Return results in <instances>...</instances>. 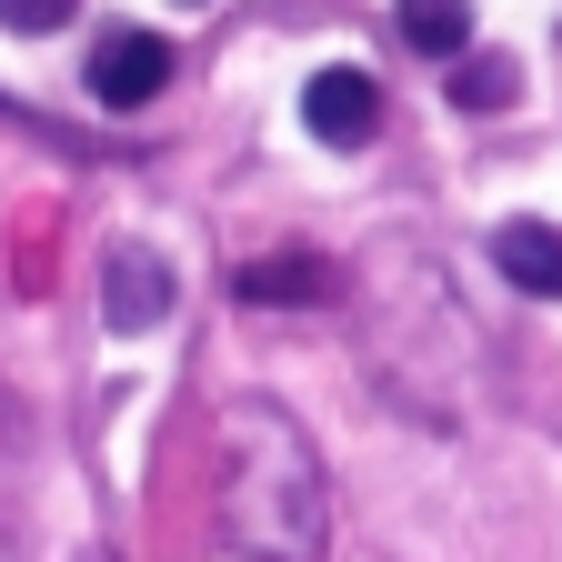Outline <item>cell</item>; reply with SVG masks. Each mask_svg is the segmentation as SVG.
I'll return each mask as SVG.
<instances>
[{
  "label": "cell",
  "instance_id": "1",
  "mask_svg": "<svg viewBox=\"0 0 562 562\" xmlns=\"http://www.w3.org/2000/svg\"><path fill=\"white\" fill-rule=\"evenodd\" d=\"M222 532L261 562L322 552V462L281 402H241L222 422Z\"/></svg>",
  "mask_w": 562,
  "mask_h": 562
},
{
  "label": "cell",
  "instance_id": "2",
  "mask_svg": "<svg viewBox=\"0 0 562 562\" xmlns=\"http://www.w3.org/2000/svg\"><path fill=\"white\" fill-rule=\"evenodd\" d=\"M171 41L161 31H101V50H91V101L101 111H151L161 91H171Z\"/></svg>",
  "mask_w": 562,
  "mask_h": 562
},
{
  "label": "cell",
  "instance_id": "3",
  "mask_svg": "<svg viewBox=\"0 0 562 562\" xmlns=\"http://www.w3.org/2000/svg\"><path fill=\"white\" fill-rule=\"evenodd\" d=\"M302 121H312V140H331V151H362V140L382 131V81L372 70H312L302 81Z\"/></svg>",
  "mask_w": 562,
  "mask_h": 562
},
{
  "label": "cell",
  "instance_id": "4",
  "mask_svg": "<svg viewBox=\"0 0 562 562\" xmlns=\"http://www.w3.org/2000/svg\"><path fill=\"white\" fill-rule=\"evenodd\" d=\"M101 312H111V331H151L171 312V261L140 251V241H121L111 271H101Z\"/></svg>",
  "mask_w": 562,
  "mask_h": 562
},
{
  "label": "cell",
  "instance_id": "5",
  "mask_svg": "<svg viewBox=\"0 0 562 562\" xmlns=\"http://www.w3.org/2000/svg\"><path fill=\"white\" fill-rule=\"evenodd\" d=\"M492 271L513 292H532V302H562V232L552 222H503L492 232Z\"/></svg>",
  "mask_w": 562,
  "mask_h": 562
},
{
  "label": "cell",
  "instance_id": "6",
  "mask_svg": "<svg viewBox=\"0 0 562 562\" xmlns=\"http://www.w3.org/2000/svg\"><path fill=\"white\" fill-rule=\"evenodd\" d=\"M331 292V261L312 251H281V261H241L232 271V302H261V312H292V302H322Z\"/></svg>",
  "mask_w": 562,
  "mask_h": 562
},
{
  "label": "cell",
  "instance_id": "7",
  "mask_svg": "<svg viewBox=\"0 0 562 562\" xmlns=\"http://www.w3.org/2000/svg\"><path fill=\"white\" fill-rule=\"evenodd\" d=\"M392 21L422 60H462L472 50V0H392Z\"/></svg>",
  "mask_w": 562,
  "mask_h": 562
},
{
  "label": "cell",
  "instance_id": "8",
  "mask_svg": "<svg viewBox=\"0 0 562 562\" xmlns=\"http://www.w3.org/2000/svg\"><path fill=\"white\" fill-rule=\"evenodd\" d=\"M513 91H522V70H513L503 50H482V60H452V101H462V111H503Z\"/></svg>",
  "mask_w": 562,
  "mask_h": 562
},
{
  "label": "cell",
  "instance_id": "9",
  "mask_svg": "<svg viewBox=\"0 0 562 562\" xmlns=\"http://www.w3.org/2000/svg\"><path fill=\"white\" fill-rule=\"evenodd\" d=\"M81 0H0V31H21V41H50Z\"/></svg>",
  "mask_w": 562,
  "mask_h": 562
},
{
  "label": "cell",
  "instance_id": "10",
  "mask_svg": "<svg viewBox=\"0 0 562 562\" xmlns=\"http://www.w3.org/2000/svg\"><path fill=\"white\" fill-rule=\"evenodd\" d=\"M191 11H201V0H191Z\"/></svg>",
  "mask_w": 562,
  "mask_h": 562
}]
</instances>
